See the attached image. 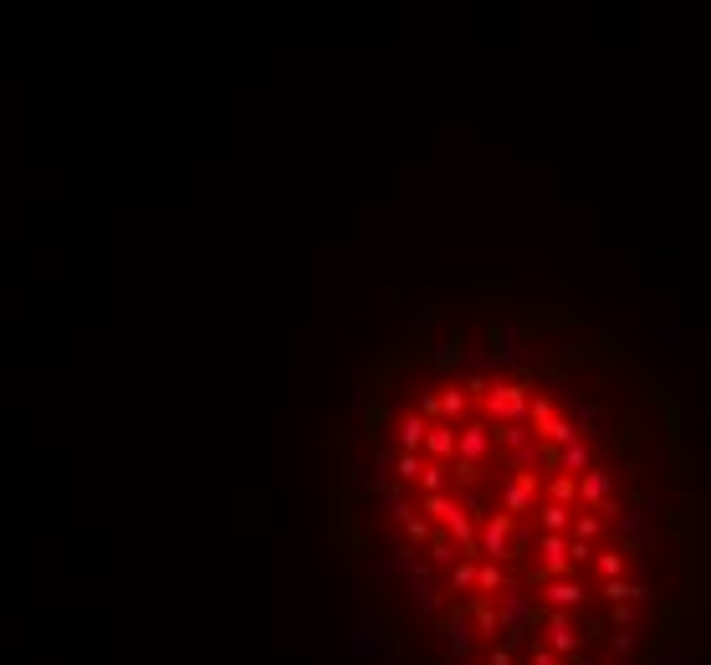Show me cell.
I'll use <instances>...</instances> for the list:
<instances>
[{"label":"cell","instance_id":"obj_1","mask_svg":"<svg viewBox=\"0 0 711 665\" xmlns=\"http://www.w3.org/2000/svg\"><path fill=\"white\" fill-rule=\"evenodd\" d=\"M379 502L451 665H650L681 625V430L625 348L486 323L425 348Z\"/></svg>","mask_w":711,"mask_h":665}]
</instances>
